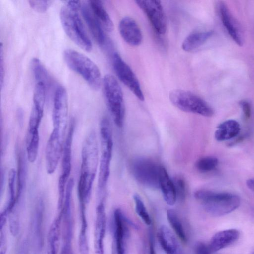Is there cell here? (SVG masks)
Segmentation results:
<instances>
[{
    "instance_id": "836d02e7",
    "label": "cell",
    "mask_w": 254,
    "mask_h": 254,
    "mask_svg": "<svg viewBox=\"0 0 254 254\" xmlns=\"http://www.w3.org/2000/svg\"><path fill=\"white\" fill-rule=\"evenodd\" d=\"M29 242L26 239L20 241L17 246L14 254H29Z\"/></svg>"
},
{
    "instance_id": "5b68a950",
    "label": "cell",
    "mask_w": 254,
    "mask_h": 254,
    "mask_svg": "<svg viewBox=\"0 0 254 254\" xmlns=\"http://www.w3.org/2000/svg\"><path fill=\"white\" fill-rule=\"evenodd\" d=\"M102 82L107 107L115 124L121 128L125 114L124 95L121 87L116 77L110 74L104 76Z\"/></svg>"
},
{
    "instance_id": "484cf974",
    "label": "cell",
    "mask_w": 254,
    "mask_h": 254,
    "mask_svg": "<svg viewBox=\"0 0 254 254\" xmlns=\"http://www.w3.org/2000/svg\"><path fill=\"white\" fill-rule=\"evenodd\" d=\"M62 216L59 215L53 222L48 236L47 254H57L61 230Z\"/></svg>"
},
{
    "instance_id": "f35d334b",
    "label": "cell",
    "mask_w": 254,
    "mask_h": 254,
    "mask_svg": "<svg viewBox=\"0 0 254 254\" xmlns=\"http://www.w3.org/2000/svg\"><path fill=\"white\" fill-rule=\"evenodd\" d=\"M246 183L248 187L254 191V178L248 180Z\"/></svg>"
},
{
    "instance_id": "83f0119b",
    "label": "cell",
    "mask_w": 254,
    "mask_h": 254,
    "mask_svg": "<svg viewBox=\"0 0 254 254\" xmlns=\"http://www.w3.org/2000/svg\"><path fill=\"white\" fill-rule=\"evenodd\" d=\"M39 131L27 132L26 136V152L28 161L34 162L37 157L39 147Z\"/></svg>"
},
{
    "instance_id": "277c9868",
    "label": "cell",
    "mask_w": 254,
    "mask_h": 254,
    "mask_svg": "<svg viewBox=\"0 0 254 254\" xmlns=\"http://www.w3.org/2000/svg\"><path fill=\"white\" fill-rule=\"evenodd\" d=\"M63 57L67 65L77 73L94 90H98L102 80L100 70L97 64L86 55L73 49H66Z\"/></svg>"
},
{
    "instance_id": "6da1fadb",
    "label": "cell",
    "mask_w": 254,
    "mask_h": 254,
    "mask_svg": "<svg viewBox=\"0 0 254 254\" xmlns=\"http://www.w3.org/2000/svg\"><path fill=\"white\" fill-rule=\"evenodd\" d=\"M99 162L96 134L91 131L84 140L81 152L80 175L78 184V195L90 199Z\"/></svg>"
},
{
    "instance_id": "d590c367",
    "label": "cell",
    "mask_w": 254,
    "mask_h": 254,
    "mask_svg": "<svg viewBox=\"0 0 254 254\" xmlns=\"http://www.w3.org/2000/svg\"><path fill=\"white\" fill-rule=\"evenodd\" d=\"M240 105L245 118L246 119H249L251 116V106L250 104L248 101L243 100L240 102Z\"/></svg>"
},
{
    "instance_id": "7402d4cb",
    "label": "cell",
    "mask_w": 254,
    "mask_h": 254,
    "mask_svg": "<svg viewBox=\"0 0 254 254\" xmlns=\"http://www.w3.org/2000/svg\"><path fill=\"white\" fill-rule=\"evenodd\" d=\"M159 185L166 203L169 205H173L177 199L175 186L166 169L161 165L160 169Z\"/></svg>"
},
{
    "instance_id": "d6a6232c",
    "label": "cell",
    "mask_w": 254,
    "mask_h": 254,
    "mask_svg": "<svg viewBox=\"0 0 254 254\" xmlns=\"http://www.w3.org/2000/svg\"><path fill=\"white\" fill-rule=\"evenodd\" d=\"M53 2L52 0H30L29 3L30 6L35 11L39 12L46 11Z\"/></svg>"
},
{
    "instance_id": "3957f363",
    "label": "cell",
    "mask_w": 254,
    "mask_h": 254,
    "mask_svg": "<svg viewBox=\"0 0 254 254\" xmlns=\"http://www.w3.org/2000/svg\"><path fill=\"white\" fill-rule=\"evenodd\" d=\"M200 200L204 209L214 216H221L231 213L240 205V197L228 192H217L206 190H199L194 193Z\"/></svg>"
},
{
    "instance_id": "9a60e30c",
    "label": "cell",
    "mask_w": 254,
    "mask_h": 254,
    "mask_svg": "<svg viewBox=\"0 0 254 254\" xmlns=\"http://www.w3.org/2000/svg\"><path fill=\"white\" fill-rule=\"evenodd\" d=\"M128 219L119 208L115 210L113 214V254H125V240L128 236L126 223Z\"/></svg>"
},
{
    "instance_id": "ffe728a7",
    "label": "cell",
    "mask_w": 254,
    "mask_h": 254,
    "mask_svg": "<svg viewBox=\"0 0 254 254\" xmlns=\"http://www.w3.org/2000/svg\"><path fill=\"white\" fill-rule=\"evenodd\" d=\"M239 237L240 232L237 229L222 230L212 237L208 246L212 253L216 252L234 244Z\"/></svg>"
},
{
    "instance_id": "d4e9b609",
    "label": "cell",
    "mask_w": 254,
    "mask_h": 254,
    "mask_svg": "<svg viewBox=\"0 0 254 254\" xmlns=\"http://www.w3.org/2000/svg\"><path fill=\"white\" fill-rule=\"evenodd\" d=\"M240 131L239 124L235 120H229L218 126L215 137L218 141L228 140L237 136Z\"/></svg>"
},
{
    "instance_id": "ab89813d",
    "label": "cell",
    "mask_w": 254,
    "mask_h": 254,
    "mask_svg": "<svg viewBox=\"0 0 254 254\" xmlns=\"http://www.w3.org/2000/svg\"></svg>"
},
{
    "instance_id": "f1b7e54d",
    "label": "cell",
    "mask_w": 254,
    "mask_h": 254,
    "mask_svg": "<svg viewBox=\"0 0 254 254\" xmlns=\"http://www.w3.org/2000/svg\"><path fill=\"white\" fill-rule=\"evenodd\" d=\"M167 220L179 238L184 242H187V237L183 226L176 212L173 209L167 211Z\"/></svg>"
},
{
    "instance_id": "ba28073f",
    "label": "cell",
    "mask_w": 254,
    "mask_h": 254,
    "mask_svg": "<svg viewBox=\"0 0 254 254\" xmlns=\"http://www.w3.org/2000/svg\"><path fill=\"white\" fill-rule=\"evenodd\" d=\"M160 167L153 160L141 157L132 161L131 170L134 178L140 184L151 189H159Z\"/></svg>"
},
{
    "instance_id": "1f68e13d",
    "label": "cell",
    "mask_w": 254,
    "mask_h": 254,
    "mask_svg": "<svg viewBox=\"0 0 254 254\" xmlns=\"http://www.w3.org/2000/svg\"><path fill=\"white\" fill-rule=\"evenodd\" d=\"M176 192L177 198L181 201L185 200L186 196V185L183 178L176 176L173 181Z\"/></svg>"
},
{
    "instance_id": "ac0fdd59",
    "label": "cell",
    "mask_w": 254,
    "mask_h": 254,
    "mask_svg": "<svg viewBox=\"0 0 254 254\" xmlns=\"http://www.w3.org/2000/svg\"><path fill=\"white\" fill-rule=\"evenodd\" d=\"M95 228V254H105L104 240L106 227V216L103 200H101L96 210Z\"/></svg>"
},
{
    "instance_id": "8fae6325",
    "label": "cell",
    "mask_w": 254,
    "mask_h": 254,
    "mask_svg": "<svg viewBox=\"0 0 254 254\" xmlns=\"http://www.w3.org/2000/svg\"><path fill=\"white\" fill-rule=\"evenodd\" d=\"M45 205L42 199L36 203L30 222L31 245L35 253H40L44 244Z\"/></svg>"
},
{
    "instance_id": "2e32d148",
    "label": "cell",
    "mask_w": 254,
    "mask_h": 254,
    "mask_svg": "<svg viewBox=\"0 0 254 254\" xmlns=\"http://www.w3.org/2000/svg\"><path fill=\"white\" fill-rule=\"evenodd\" d=\"M119 31L123 39L130 46L136 47L142 43V31L132 18L126 16L122 18L119 23Z\"/></svg>"
},
{
    "instance_id": "30bf717a",
    "label": "cell",
    "mask_w": 254,
    "mask_h": 254,
    "mask_svg": "<svg viewBox=\"0 0 254 254\" xmlns=\"http://www.w3.org/2000/svg\"><path fill=\"white\" fill-rule=\"evenodd\" d=\"M112 64L114 70L119 80L140 101L144 97L139 82L129 65L117 52L113 54Z\"/></svg>"
},
{
    "instance_id": "74e56055",
    "label": "cell",
    "mask_w": 254,
    "mask_h": 254,
    "mask_svg": "<svg viewBox=\"0 0 254 254\" xmlns=\"http://www.w3.org/2000/svg\"><path fill=\"white\" fill-rule=\"evenodd\" d=\"M149 254H156L154 247V241L153 235L151 231L149 234Z\"/></svg>"
},
{
    "instance_id": "e575fe53",
    "label": "cell",
    "mask_w": 254,
    "mask_h": 254,
    "mask_svg": "<svg viewBox=\"0 0 254 254\" xmlns=\"http://www.w3.org/2000/svg\"><path fill=\"white\" fill-rule=\"evenodd\" d=\"M195 254H212L208 245L203 242H198L194 246Z\"/></svg>"
},
{
    "instance_id": "4fadbf2b",
    "label": "cell",
    "mask_w": 254,
    "mask_h": 254,
    "mask_svg": "<svg viewBox=\"0 0 254 254\" xmlns=\"http://www.w3.org/2000/svg\"><path fill=\"white\" fill-rule=\"evenodd\" d=\"M63 134L54 128L48 140L45 151L46 168L49 174H53L57 168L62 154Z\"/></svg>"
},
{
    "instance_id": "8d00e7d4",
    "label": "cell",
    "mask_w": 254,
    "mask_h": 254,
    "mask_svg": "<svg viewBox=\"0 0 254 254\" xmlns=\"http://www.w3.org/2000/svg\"><path fill=\"white\" fill-rule=\"evenodd\" d=\"M0 47V88L1 89L2 87L4 78V65L2 57V46L1 43Z\"/></svg>"
},
{
    "instance_id": "4dcf8cb0",
    "label": "cell",
    "mask_w": 254,
    "mask_h": 254,
    "mask_svg": "<svg viewBox=\"0 0 254 254\" xmlns=\"http://www.w3.org/2000/svg\"><path fill=\"white\" fill-rule=\"evenodd\" d=\"M133 197L135 203L136 212L146 224L150 225L151 223V218L140 196L135 193L133 195Z\"/></svg>"
},
{
    "instance_id": "8992f818",
    "label": "cell",
    "mask_w": 254,
    "mask_h": 254,
    "mask_svg": "<svg viewBox=\"0 0 254 254\" xmlns=\"http://www.w3.org/2000/svg\"><path fill=\"white\" fill-rule=\"evenodd\" d=\"M171 103L179 110L210 117L214 114L213 109L203 99L189 91L174 89L169 95Z\"/></svg>"
},
{
    "instance_id": "f546056e",
    "label": "cell",
    "mask_w": 254,
    "mask_h": 254,
    "mask_svg": "<svg viewBox=\"0 0 254 254\" xmlns=\"http://www.w3.org/2000/svg\"><path fill=\"white\" fill-rule=\"evenodd\" d=\"M218 164V159L212 156L204 157L198 159L195 164L196 168L202 172H207L214 170Z\"/></svg>"
},
{
    "instance_id": "4316f807",
    "label": "cell",
    "mask_w": 254,
    "mask_h": 254,
    "mask_svg": "<svg viewBox=\"0 0 254 254\" xmlns=\"http://www.w3.org/2000/svg\"><path fill=\"white\" fill-rule=\"evenodd\" d=\"M31 67L36 82H42L46 87L50 85V76L39 59L34 58L32 59Z\"/></svg>"
},
{
    "instance_id": "d6986e66",
    "label": "cell",
    "mask_w": 254,
    "mask_h": 254,
    "mask_svg": "<svg viewBox=\"0 0 254 254\" xmlns=\"http://www.w3.org/2000/svg\"><path fill=\"white\" fill-rule=\"evenodd\" d=\"M219 14L223 24L230 36L240 46L243 44V37L241 29L227 6L221 2L219 6Z\"/></svg>"
},
{
    "instance_id": "5bb4252c",
    "label": "cell",
    "mask_w": 254,
    "mask_h": 254,
    "mask_svg": "<svg viewBox=\"0 0 254 254\" xmlns=\"http://www.w3.org/2000/svg\"><path fill=\"white\" fill-rule=\"evenodd\" d=\"M68 103L66 91L64 87H57L54 96L52 119L54 128L64 134L66 127Z\"/></svg>"
},
{
    "instance_id": "7c38bea8",
    "label": "cell",
    "mask_w": 254,
    "mask_h": 254,
    "mask_svg": "<svg viewBox=\"0 0 254 254\" xmlns=\"http://www.w3.org/2000/svg\"><path fill=\"white\" fill-rule=\"evenodd\" d=\"M135 3L146 14L155 31L159 34H164L167 30V21L161 1L140 0Z\"/></svg>"
},
{
    "instance_id": "cb8c5ba5",
    "label": "cell",
    "mask_w": 254,
    "mask_h": 254,
    "mask_svg": "<svg viewBox=\"0 0 254 254\" xmlns=\"http://www.w3.org/2000/svg\"><path fill=\"white\" fill-rule=\"evenodd\" d=\"M88 2L92 11L103 28L108 31H112L114 29V23L102 2L99 0H90Z\"/></svg>"
},
{
    "instance_id": "44dd1931",
    "label": "cell",
    "mask_w": 254,
    "mask_h": 254,
    "mask_svg": "<svg viewBox=\"0 0 254 254\" xmlns=\"http://www.w3.org/2000/svg\"><path fill=\"white\" fill-rule=\"evenodd\" d=\"M158 238L162 248L167 254H182L175 236L166 226L160 227Z\"/></svg>"
},
{
    "instance_id": "52a82bcc",
    "label": "cell",
    "mask_w": 254,
    "mask_h": 254,
    "mask_svg": "<svg viewBox=\"0 0 254 254\" xmlns=\"http://www.w3.org/2000/svg\"><path fill=\"white\" fill-rule=\"evenodd\" d=\"M101 156L98 177V188L103 190L107 185L110 172L113 142L112 131L108 120L103 119L100 125Z\"/></svg>"
},
{
    "instance_id": "e0dca14e",
    "label": "cell",
    "mask_w": 254,
    "mask_h": 254,
    "mask_svg": "<svg viewBox=\"0 0 254 254\" xmlns=\"http://www.w3.org/2000/svg\"><path fill=\"white\" fill-rule=\"evenodd\" d=\"M80 11L94 39L100 46H105L107 42L106 34L102 25L92 11L88 2H81Z\"/></svg>"
},
{
    "instance_id": "603a6c76",
    "label": "cell",
    "mask_w": 254,
    "mask_h": 254,
    "mask_svg": "<svg viewBox=\"0 0 254 254\" xmlns=\"http://www.w3.org/2000/svg\"><path fill=\"white\" fill-rule=\"evenodd\" d=\"M213 34L212 31L192 32L183 40L182 48L186 52L192 51L202 45Z\"/></svg>"
},
{
    "instance_id": "7a4b0ae2",
    "label": "cell",
    "mask_w": 254,
    "mask_h": 254,
    "mask_svg": "<svg viewBox=\"0 0 254 254\" xmlns=\"http://www.w3.org/2000/svg\"><path fill=\"white\" fill-rule=\"evenodd\" d=\"M81 3L79 0L65 1L60 9V17L63 28L68 37L81 49L90 51L92 44L79 15Z\"/></svg>"
},
{
    "instance_id": "9c48e42d",
    "label": "cell",
    "mask_w": 254,
    "mask_h": 254,
    "mask_svg": "<svg viewBox=\"0 0 254 254\" xmlns=\"http://www.w3.org/2000/svg\"><path fill=\"white\" fill-rule=\"evenodd\" d=\"M74 131V124L70 125L64 143L61 163V174L58 181V205L61 207L64 201L66 187L71 170V146Z\"/></svg>"
}]
</instances>
